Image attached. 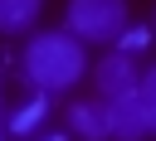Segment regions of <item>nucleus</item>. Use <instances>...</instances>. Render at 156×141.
<instances>
[{"label": "nucleus", "mask_w": 156, "mask_h": 141, "mask_svg": "<svg viewBox=\"0 0 156 141\" xmlns=\"http://www.w3.org/2000/svg\"><path fill=\"white\" fill-rule=\"evenodd\" d=\"M24 73L39 92H68L78 88V78L88 73V53L83 39H73L68 29H39L24 44Z\"/></svg>", "instance_id": "obj_1"}, {"label": "nucleus", "mask_w": 156, "mask_h": 141, "mask_svg": "<svg viewBox=\"0 0 156 141\" xmlns=\"http://www.w3.org/2000/svg\"><path fill=\"white\" fill-rule=\"evenodd\" d=\"M0 97H5V73H0Z\"/></svg>", "instance_id": "obj_9"}, {"label": "nucleus", "mask_w": 156, "mask_h": 141, "mask_svg": "<svg viewBox=\"0 0 156 141\" xmlns=\"http://www.w3.org/2000/svg\"><path fill=\"white\" fill-rule=\"evenodd\" d=\"M44 112H49V102H44V97H34V102H29L24 112H20V122H15V126L24 131V126H34V122H44Z\"/></svg>", "instance_id": "obj_8"}, {"label": "nucleus", "mask_w": 156, "mask_h": 141, "mask_svg": "<svg viewBox=\"0 0 156 141\" xmlns=\"http://www.w3.org/2000/svg\"><path fill=\"white\" fill-rule=\"evenodd\" d=\"M44 0H0V34H24L39 19Z\"/></svg>", "instance_id": "obj_6"}, {"label": "nucleus", "mask_w": 156, "mask_h": 141, "mask_svg": "<svg viewBox=\"0 0 156 141\" xmlns=\"http://www.w3.org/2000/svg\"><path fill=\"white\" fill-rule=\"evenodd\" d=\"M151 29H156V10H151Z\"/></svg>", "instance_id": "obj_10"}, {"label": "nucleus", "mask_w": 156, "mask_h": 141, "mask_svg": "<svg viewBox=\"0 0 156 141\" xmlns=\"http://www.w3.org/2000/svg\"><path fill=\"white\" fill-rule=\"evenodd\" d=\"M0 141H5V131H0Z\"/></svg>", "instance_id": "obj_11"}, {"label": "nucleus", "mask_w": 156, "mask_h": 141, "mask_svg": "<svg viewBox=\"0 0 156 141\" xmlns=\"http://www.w3.org/2000/svg\"><path fill=\"white\" fill-rule=\"evenodd\" d=\"M141 107H146V126H151V136H156V68H146L141 73Z\"/></svg>", "instance_id": "obj_7"}, {"label": "nucleus", "mask_w": 156, "mask_h": 141, "mask_svg": "<svg viewBox=\"0 0 156 141\" xmlns=\"http://www.w3.org/2000/svg\"><path fill=\"white\" fill-rule=\"evenodd\" d=\"M68 126H73L83 141H112V107H107V97L78 102V107L68 112Z\"/></svg>", "instance_id": "obj_5"}, {"label": "nucleus", "mask_w": 156, "mask_h": 141, "mask_svg": "<svg viewBox=\"0 0 156 141\" xmlns=\"http://www.w3.org/2000/svg\"><path fill=\"white\" fill-rule=\"evenodd\" d=\"M93 88H98V97H117V92H132V88H141V68H136V58L132 53H107V58H98V68H93Z\"/></svg>", "instance_id": "obj_3"}, {"label": "nucleus", "mask_w": 156, "mask_h": 141, "mask_svg": "<svg viewBox=\"0 0 156 141\" xmlns=\"http://www.w3.org/2000/svg\"><path fill=\"white\" fill-rule=\"evenodd\" d=\"M63 24L83 44H112L127 29V0H68Z\"/></svg>", "instance_id": "obj_2"}, {"label": "nucleus", "mask_w": 156, "mask_h": 141, "mask_svg": "<svg viewBox=\"0 0 156 141\" xmlns=\"http://www.w3.org/2000/svg\"><path fill=\"white\" fill-rule=\"evenodd\" d=\"M107 107H112V141H141V136H151L146 107H141V92H136V88L107 97Z\"/></svg>", "instance_id": "obj_4"}]
</instances>
